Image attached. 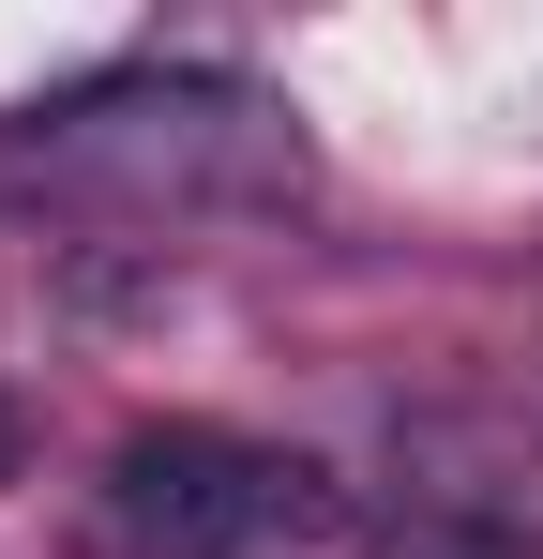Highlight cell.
Masks as SVG:
<instances>
[{"label": "cell", "instance_id": "6da1fadb", "mask_svg": "<svg viewBox=\"0 0 543 559\" xmlns=\"http://www.w3.org/2000/svg\"><path fill=\"white\" fill-rule=\"evenodd\" d=\"M333 530V468L272 454L242 424H136L106 454V545L121 559H287Z\"/></svg>", "mask_w": 543, "mask_h": 559}, {"label": "cell", "instance_id": "7a4b0ae2", "mask_svg": "<svg viewBox=\"0 0 543 559\" xmlns=\"http://www.w3.org/2000/svg\"><path fill=\"white\" fill-rule=\"evenodd\" d=\"M31 167L121 182V197H272V182H302V136L272 92H227V76H121V92L46 106Z\"/></svg>", "mask_w": 543, "mask_h": 559}, {"label": "cell", "instance_id": "3957f363", "mask_svg": "<svg viewBox=\"0 0 543 559\" xmlns=\"http://www.w3.org/2000/svg\"><path fill=\"white\" fill-rule=\"evenodd\" d=\"M408 559H529V530H498V514H438Z\"/></svg>", "mask_w": 543, "mask_h": 559}]
</instances>
